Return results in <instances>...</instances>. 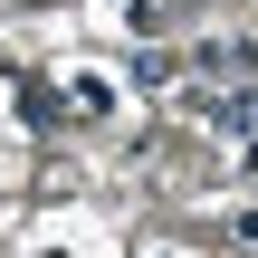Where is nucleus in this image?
<instances>
[{"label":"nucleus","mask_w":258,"mask_h":258,"mask_svg":"<svg viewBox=\"0 0 258 258\" xmlns=\"http://www.w3.org/2000/svg\"><path fill=\"white\" fill-rule=\"evenodd\" d=\"M105 105H115V77H105V67H77V77L57 86V115H86V124H96Z\"/></svg>","instance_id":"nucleus-1"}]
</instances>
